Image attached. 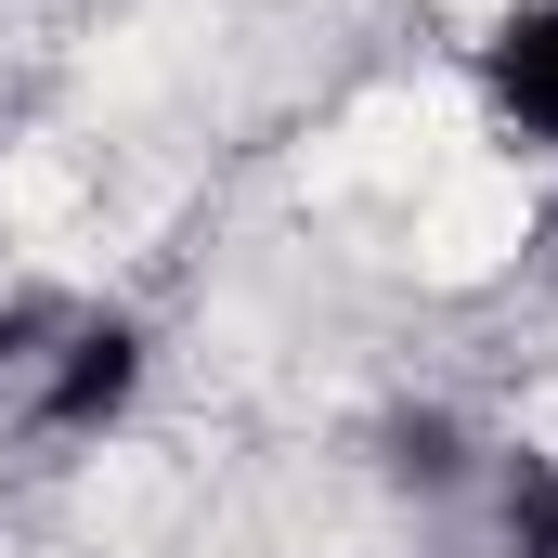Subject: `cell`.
Instances as JSON below:
<instances>
[{
  "label": "cell",
  "mask_w": 558,
  "mask_h": 558,
  "mask_svg": "<svg viewBox=\"0 0 558 558\" xmlns=\"http://www.w3.org/2000/svg\"><path fill=\"white\" fill-rule=\"evenodd\" d=\"M481 92H494V118L520 143H558V0L507 13V26L481 39Z\"/></svg>",
  "instance_id": "6da1fadb"
},
{
  "label": "cell",
  "mask_w": 558,
  "mask_h": 558,
  "mask_svg": "<svg viewBox=\"0 0 558 558\" xmlns=\"http://www.w3.org/2000/svg\"><path fill=\"white\" fill-rule=\"evenodd\" d=\"M131 390H143V338L131 325H65V351L39 377V428H105Z\"/></svg>",
  "instance_id": "7a4b0ae2"
},
{
  "label": "cell",
  "mask_w": 558,
  "mask_h": 558,
  "mask_svg": "<svg viewBox=\"0 0 558 558\" xmlns=\"http://www.w3.org/2000/svg\"><path fill=\"white\" fill-rule=\"evenodd\" d=\"M507 546L558 558V468H520V481H507Z\"/></svg>",
  "instance_id": "3957f363"
}]
</instances>
